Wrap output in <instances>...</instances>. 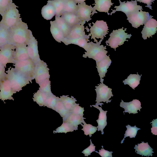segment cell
Masks as SVG:
<instances>
[{
	"label": "cell",
	"mask_w": 157,
	"mask_h": 157,
	"mask_svg": "<svg viewBox=\"0 0 157 157\" xmlns=\"http://www.w3.org/2000/svg\"><path fill=\"white\" fill-rule=\"evenodd\" d=\"M50 23V31L53 38L59 43L63 42L65 37L62 32L57 26L55 20L51 21Z\"/></svg>",
	"instance_id": "cell-26"
},
{
	"label": "cell",
	"mask_w": 157,
	"mask_h": 157,
	"mask_svg": "<svg viewBox=\"0 0 157 157\" xmlns=\"http://www.w3.org/2000/svg\"><path fill=\"white\" fill-rule=\"evenodd\" d=\"M78 9L76 15L81 21L84 24L91 20L90 16L93 11V8L91 5H86L85 2L77 4Z\"/></svg>",
	"instance_id": "cell-14"
},
{
	"label": "cell",
	"mask_w": 157,
	"mask_h": 157,
	"mask_svg": "<svg viewBox=\"0 0 157 157\" xmlns=\"http://www.w3.org/2000/svg\"><path fill=\"white\" fill-rule=\"evenodd\" d=\"M92 26H90V33L89 34L90 36H91V39H93L95 42H98L96 38H100L103 40L104 37L108 34L109 30L106 22L103 20H97L94 23Z\"/></svg>",
	"instance_id": "cell-7"
},
{
	"label": "cell",
	"mask_w": 157,
	"mask_h": 157,
	"mask_svg": "<svg viewBox=\"0 0 157 157\" xmlns=\"http://www.w3.org/2000/svg\"><path fill=\"white\" fill-rule=\"evenodd\" d=\"M90 36L89 35L85 36L75 39L65 38L62 42L66 45L71 44L77 45L86 50L88 47V42L90 41L88 40Z\"/></svg>",
	"instance_id": "cell-22"
},
{
	"label": "cell",
	"mask_w": 157,
	"mask_h": 157,
	"mask_svg": "<svg viewBox=\"0 0 157 157\" xmlns=\"http://www.w3.org/2000/svg\"><path fill=\"white\" fill-rule=\"evenodd\" d=\"M5 67L0 62V82L6 77L7 74L5 72Z\"/></svg>",
	"instance_id": "cell-46"
},
{
	"label": "cell",
	"mask_w": 157,
	"mask_h": 157,
	"mask_svg": "<svg viewBox=\"0 0 157 157\" xmlns=\"http://www.w3.org/2000/svg\"><path fill=\"white\" fill-rule=\"evenodd\" d=\"M83 124V125L82 123L80 124L83 127L81 129L84 132L85 135L86 136L89 135L90 137H91L92 135L96 132L97 130V128L91 124H86L85 122Z\"/></svg>",
	"instance_id": "cell-40"
},
{
	"label": "cell",
	"mask_w": 157,
	"mask_h": 157,
	"mask_svg": "<svg viewBox=\"0 0 157 157\" xmlns=\"http://www.w3.org/2000/svg\"><path fill=\"white\" fill-rule=\"evenodd\" d=\"M64 12H70L76 14L78 6L74 0H64Z\"/></svg>",
	"instance_id": "cell-33"
},
{
	"label": "cell",
	"mask_w": 157,
	"mask_h": 157,
	"mask_svg": "<svg viewBox=\"0 0 157 157\" xmlns=\"http://www.w3.org/2000/svg\"><path fill=\"white\" fill-rule=\"evenodd\" d=\"M127 20L132 26L137 28L141 25H143L150 18L153 17L150 15L148 12L143 11L142 10L128 15Z\"/></svg>",
	"instance_id": "cell-10"
},
{
	"label": "cell",
	"mask_w": 157,
	"mask_h": 157,
	"mask_svg": "<svg viewBox=\"0 0 157 157\" xmlns=\"http://www.w3.org/2000/svg\"><path fill=\"white\" fill-rule=\"evenodd\" d=\"M134 149L136 153L142 156H152V153L154 152L152 151L153 149L149 145L148 142L142 141L141 143L138 144L137 145H135Z\"/></svg>",
	"instance_id": "cell-23"
},
{
	"label": "cell",
	"mask_w": 157,
	"mask_h": 157,
	"mask_svg": "<svg viewBox=\"0 0 157 157\" xmlns=\"http://www.w3.org/2000/svg\"><path fill=\"white\" fill-rule=\"evenodd\" d=\"M12 0H0V14L2 16Z\"/></svg>",
	"instance_id": "cell-42"
},
{
	"label": "cell",
	"mask_w": 157,
	"mask_h": 157,
	"mask_svg": "<svg viewBox=\"0 0 157 157\" xmlns=\"http://www.w3.org/2000/svg\"><path fill=\"white\" fill-rule=\"evenodd\" d=\"M84 110L83 107L82 108L79 106L78 104L75 103L70 112L75 114L83 116Z\"/></svg>",
	"instance_id": "cell-43"
},
{
	"label": "cell",
	"mask_w": 157,
	"mask_h": 157,
	"mask_svg": "<svg viewBox=\"0 0 157 157\" xmlns=\"http://www.w3.org/2000/svg\"><path fill=\"white\" fill-rule=\"evenodd\" d=\"M27 52L29 57L35 64L41 59L38 53L37 41L32 35L27 45Z\"/></svg>",
	"instance_id": "cell-15"
},
{
	"label": "cell",
	"mask_w": 157,
	"mask_h": 157,
	"mask_svg": "<svg viewBox=\"0 0 157 157\" xmlns=\"http://www.w3.org/2000/svg\"><path fill=\"white\" fill-rule=\"evenodd\" d=\"M123 27L117 30H113L112 32L109 35L110 37L108 40L106 41L105 43L107 45L114 48L118 47L119 46L123 45L125 41H128L127 38H130L132 36L131 34H128L125 33L127 29H123Z\"/></svg>",
	"instance_id": "cell-6"
},
{
	"label": "cell",
	"mask_w": 157,
	"mask_h": 157,
	"mask_svg": "<svg viewBox=\"0 0 157 157\" xmlns=\"http://www.w3.org/2000/svg\"><path fill=\"white\" fill-rule=\"evenodd\" d=\"M10 37L9 43L15 46L28 44L32 35L26 23L21 19L15 25L9 29Z\"/></svg>",
	"instance_id": "cell-1"
},
{
	"label": "cell",
	"mask_w": 157,
	"mask_h": 157,
	"mask_svg": "<svg viewBox=\"0 0 157 157\" xmlns=\"http://www.w3.org/2000/svg\"><path fill=\"white\" fill-rule=\"evenodd\" d=\"M15 47L14 58L15 61H22L29 58L27 45H19Z\"/></svg>",
	"instance_id": "cell-24"
},
{
	"label": "cell",
	"mask_w": 157,
	"mask_h": 157,
	"mask_svg": "<svg viewBox=\"0 0 157 157\" xmlns=\"http://www.w3.org/2000/svg\"><path fill=\"white\" fill-rule=\"evenodd\" d=\"M95 90L97 94L96 101L97 103L96 105H103V103H100L103 101L106 102V103L110 102L112 100H109L111 97L113 96L112 92V89L108 87V86L104 84L103 82L100 83L98 86H95Z\"/></svg>",
	"instance_id": "cell-9"
},
{
	"label": "cell",
	"mask_w": 157,
	"mask_h": 157,
	"mask_svg": "<svg viewBox=\"0 0 157 157\" xmlns=\"http://www.w3.org/2000/svg\"><path fill=\"white\" fill-rule=\"evenodd\" d=\"M96 67L100 78V82L102 83L104 81L102 78L105 76L107 69L111 63V60L109 56L106 55L101 60L96 62Z\"/></svg>",
	"instance_id": "cell-17"
},
{
	"label": "cell",
	"mask_w": 157,
	"mask_h": 157,
	"mask_svg": "<svg viewBox=\"0 0 157 157\" xmlns=\"http://www.w3.org/2000/svg\"><path fill=\"white\" fill-rule=\"evenodd\" d=\"M33 97V101L41 106L44 105L48 96L45 93L39 90L34 94Z\"/></svg>",
	"instance_id": "cell-35"
},
{
	"label": "cell",
	"mask_w": 157,
	"mask_h": 157,
	"mask_svg": "<svg viewBox=\"0 0 157 157\" xmlns=\"http://www.w3.org/2000/svg\"><path fill=\"white\" fill-rule=\"evenodd\" d=\"M59 99L62 102L65 108L70 112L77 101L73 97L70 98L67 95L61 96Z\"/></svg>",
	"instance_id": "cell-32"
},
{
	"label": "cell",
	"mask_w": 157,
	"mask_h": 157,
	"mask_svg": "<svg viewBox=\"0 0 157 157\" xmlns=\"http://www.w3.org/2000/svg\"><path fill=\"white\" fill-rule=\"evenodd\" d=\"M93 106L94 107L98 109L100 111L98 118L96 120L98 124V126L96 127L98 128V131H101V134H103L104 132L103 129L107 125V116L106 113L107 111L103 110L101 107H100L98 105H90V107Z\"/></svg>",
	"instance_id": "cell-21"
},
{
	"label": "cell",
	"mask_w": 157,
	"mask_h": 157,
	"mask_svg": "<svg viewBox=\"0 0 157 157\" xmlns=\"http://www.w3.org/2000/svg\"><path fill=\"white\" fill-rule=\"evenodd\" d=\"M18 8L15 4L11 2L3 15L0 23L5 27L9 29L17 23L21 19Z\"/></svg>",
	"instance_id": "cell-4"
},
{
	"label": "cell",
	"mask_w": 157,
	"mask_h": 157,
	"mask_svg": "<svg viewBox=\"0 0 157 157\" xmlns=\"http://www.w3.org/2000/svg\"><path fill=\"white\" fill-rule=\"evenodd\" d=\"M49 69L46 63L40 60L35 64L34 79L37 83L39 84L47 78H50Z\"/></svg>",
	"instance_id": "cell-12"
},
{
	"label": "cell",
	"mask_w": 157,
	"mask_h": 157,
	"mask_svg": "<svg viewBox=\"0 0 157 157\" xmlns=\"http://www.w3.org/2000/svg\"><path fill=\"white\" fill-rule=\"evenodd\" d=\"M90 145L87 148L85 149L82 151V153L84 154L85 156H88L90 155L91 153L93 151H95V146L92 143L91 140L90 139Z\"/></svg>",
	"instance_id": "cell-44"
},
{
	"label": "cell",
	"mask_w": 157,
	"mask_h": 157,
	"mask_svg": "<svg viewBox=\"0 0 157 157\" xmlns=\"http://www.w3.org/2000/svg\"><path fill=\"white\" fill-rule=\"evenodd\" d=\"M47 4L41 9V14L43 17L47 20H51L56 14V11L53 6L47 1Z\"/></svg>",
	"instance_id": "cell-28"
},
{
	"label": "cell",
	"mask_w": 157,
	"mask_h": 157,
	"mask_svg": "<svg viewBox=\"0 0 157 157\" xmlns=\"http://www.w3.org/2000/svg\"><path fill=\"white\" fill-rule=\"evenodd\" d=\"M140 102L136 99H133L129 102H124L121 100L120 103V106L124 109L123 113H128L129 114H135L138 113L137 111H140L142 108Z\"/></svg>",
	"instance_id": "cell-18"
},
{
	"label": "cell",
	"mask_w": 157,
	"mask_h": 157,
	"mask_svg": "<svg viewBox=\"0 0 157 157\" xmlns=\"http://www.w3.org/2000/svg\"><path fill=\"white\" fill-rule=\"evenodd\" d=\"M10 37L9 29L5 27L0 23V47L9 43Z\"/></svg>",
	"instance_id": "cell-31"
},
{
	"label": "cell",
	"mask_w": 157,
	"mask_h": 157,
	"mask_svg": "<svg viewBox=\"0 0 157 157\" xmlns=\"http://www.w3.org/2000/svg\"><path fill=\"white\" fill-rule=\"evenodd\" d=\"M64 0H49L48 1L54 7L56 14L60 17L63 10Z\"/></svg>",
	"instance_id": "cell-36"
},
{
	"label": "cell",
	"mask_w": 157,
	"mask_h": 157,
	"mask_svg": "<svg viewBox=\"0 0 157 157\" xmlns=\"http://www.w3.org/2000/svg\"><path fill=\"white\" fill-rule=\"evenodd\" d=\"M102 39H101L98 42L94 43L92 41L88 43V47L86 52L83 54V57L94 59L96 62L101 60L107 55L108 51L105 50L106 46L103 45H100Z\"/></svg>",
	"instance_id": "cell-3"
},
{
	"label": "cell",
	"mask_w": 157,
	"mask_h": 157,
	"mask_svg": "<svg viewBox=\"0 0 157 157\" xmlns=\"http://www.w3.org/2000/svg\"><path fill=\"white\" fill-rule=\"evenodd\" d=\"M141 76V75H140L137 73V74H131L123 82L124 85H128L134 89L140 83Z\"/></svg>",
	"instance_id": "cell-30"
},
{
	"label": "cell",
	"mask_w": 157,
	"mask_h": 157,
	"mask_svg": "<svg viewBox=\"0 0 157 157\" xmlns=\"http://www.w3.org/2000/svg\"><path fill=\"white\" fill-rule=\"evenodd\" d=\"M6 72L7 73L6 76L10 82L12 89L16 92L21 90L23 87L29 83V79L14 68H8Z\"/></svg>",
	"instance_id": "cell-2"
},
{
	"label": "cell",
	"mask_w": 157,
	"mask_h": 157,
	"mask_svg": "<svg viewBox=\"0 0 157 157\" xmlns=\"http://www.w3.org/2000/svg\"><path fill=\"white\" fill-rule=\"evenodd\" d=\"M155 0H137V1L139 2H142L145 4H146L147 5V6H145V7H148L150 9L152 10V7L151 5L152 4V2L155 1Z\"/></svg>",
	"instance_id": "cell-48"
},
{
	"label": "cell",
	"mask_w": 157,
	"mask_h": 157,
	"mask_svg": "<svg viewBox=\"0 0 157 157\" xmlns=\"http://www.w3.org/2000/svg\"><path fill=\"white\" fill-rule=\"evenodd\" d=\"M14 69L26 77L32 83L34 79L35 64L30 58L22 61H15Z\"/></svg>",
	"instance_id": "cell-5"
},
{
	"label": "cell",
	"mask_w": 157,
	"mask_h": 157,
	"mask_svg": "<svg viewBox=\"0 0 157 157\" xmlns=\"http://www.w3.org/2000/svg\"><path fill=\"white\" fill-rule=\"evenodd\" d=\"M59 98L58 97H56L53 94L48 96L44 106L54 110L55 106Z\"/></svg>",
	"instance_id": "cell-41"
},
{
	"label": "cell",
	"mask_w": 157,
	"mask_h": 157,
	"mask_svg": "<svg viewBox=\"0 0 157 157\" xmlns=\"http://www.w3.org/2000/svg\"><path fill=\"white\" fill-rule=\"evenodd\" d=\"M95 3L94 4L95 6L93 8V11L92 13V16L94 13H97L96 10L100 12L107 13L109 15V11L111 6H112L113 3L111 2V0H95Z\"/></svg>",
	"instance_id": "cell-20"
},
{
	"label": "cell",
	"mask_w": 157,
	"mask_h": 157,
	"mask_svg": "<svg viewBox=\"0 0 157 157\" xmlns=\"http://www.w3.org/2000/svg\"><path fill=\"white\" fill-rule=\"evenodd\" d=\"M84 24L81 21L71 27L69 33L66 38L75 39L84 37L87 35L85 34Z\"/></svg>",
	"instance_id": "cell-19"
},
{
	"label": "cell",
	"mask_w": 157,
	"mask_h": 157,
	"mask_svg": "<svg viewBox=\"0 0 157 157\" xmlns=\"http://www.w3.org/2000/svg\"><path fill=\"white\" fill-rule=\"evenodd\" d=\"M54 110L60 114L63 118V121L65 120L71 113L65 108L63 103L59 98L57 102Z\"/></svg>",
	"instance_id": "cell-34"
},
{
	"label": "cell",
	"mask_w": 157,
	"mask_h": 157,
	"mask_svg": "<svg viewBox=\"0 0 157 157\" xmlns=\"http://www.w3.org/2000/svg\"><path fill=\"white\" fill-rule=\"evenodd\" d=\"M47 78L39 84V90L45 93L48 96L53 95L51 89V82Z\"/></svg>",
	"instance_id": "cell-38"
},
{
	"label": "cell",
	"mask_w": 157,
	"mask_h": 157,
	"mask_svg": "<svg viewBox=\"0 0 157 157\" xmlns=\"http://www.w3.org/2000/svg\"><path fill=\"white\" fill-rule=\"evenodd\" d=\"M61 17L71 27L81 22L77 15L72 13L64 12Z\"/></svg>",
	"instance_id": "cell-29"
},
{
	"label": "cell",
	"mask_w": 157,
	"mask_h": 157,
	"mask_svg": "<svg viewBox=\"0 0 157 157\" xmlns=\"http://www.w3.org/2000/svg\"><path fill=\"white\" fill-rule=\"evenodd\" d=\"M56 131H53L54 133H67L69 132H72L74 130H76L75 128L71 124L65 121H63V123L61 126L58 127Z\"/></svg>",
	"instance_id": "cell-37"
},
{
	"label": "cell",
	"mask_w": 157,
	"mask_h": 157,
	"mask_svg": "<svg viewBox=\"0 0 157 157\" xmlns=\"http://www.w3.org/2000/svg\"><path fill=\"white\" fill-rule=\"evenodd\" d=\"M16 93L12 89L10 82L6 76L0 82V99L3 101L7 99L14 100L12 96Z\"/></svg>",
	"instance_id": "cell-13"
},
{
	"label": "cell",
	"mask_w": 157,
	"mask_h": 157,
	"mask_svg": "<svg viewBox=\"0 0 157 157\" xmlns=\"http://www.w3.org/2000/svg\"><path fill=\"white\" fill-rule=\"evenodd\" d=\"M127 130L125 131L124 134V137L123 139L121 140V143H123L124 139L127 137L129 136L130 138H135L137 134V131L140 129L136 127V125L134 126H131L128 124L126 126Z\"/></svg>",
	"instance_id": "cell-39"
},
{
	"label": "cell",
	"mask_w": 157,
	"mask_h": 157,
	"mask_svg": "<svg viewBox=\"0 0 157 157\" xmlns=\"http://www.w3.org/2000/svg\"><path fill=\"white\" fill-rule=\"evenodd\" d=\"M141 33L142 37L144 40L147 39L154 35L157 30V21L152 17L150 18L144 24Z\"/></svg>",
	"instance_id": "cell-16"
},
{
	"label": "cell",
	"mask_w": 157,
	"mask_h": 157,
	"mask_svg": "<svg viewBox=\"0 0 157 157\" xmlns=\"http://www.w3.org/2000/svg\"><path fill=\"white\" fill-rule=\"evenodd\" d=\"M76 4H80L83 3L86 1V0H74Z\"/></svg>",
	"instance_id": "cell-49"
},
{
	"label": "cell",
	"mask_w": 157,
	"mask_h": 157,
	"mask_svg": "<svg viewBox=\"0 0 157 157\" xmlns=\"http://www.w3.org/2000/svg\"><path fill=\"white\" fill-rule=\"evenodd\" d=\"M84 119H85L86 118H84L83 116L70 113L67 118L63 121H65L69 123L77 130L78 125L81 123H83L85 122L84 120Z\"/></svg>",
	"instance_id": "cell-27"
},
{
	"label": "cell",
	"mask_w": 157,
	"mask_h": 157,
	"mask_svg": "<svg viewBox=\"0 0 157 157\" xmlns=\"http://www.w3.org/2000/svg\"><path fill=\"white\" fill-rule=\"evenodd\" d=\"M15 46L10 43H7L0 47V62L5 67L7 63H15Z\"/></svg>",
	"instance_id": "cell-8"
},
{
	"label": "cell",
	"mask_w": 157,
	"mask_h": 157,
	"mask_svg": "<svg viewBox=\"0 0 157 157\" xmlns=\"http://www.w3.org/2000/svg\"><path fill=\"white\" fill-rule=\"evenodd\" d=\"M119 1L120 5L114 7V8L116 9L112 10L113 11L110 13V15L117 11H121L125 13L127 16L130 14L143 10L142 6L137 5L136 0L130 2L127 1L126 2H122L120 0Z\"/></svg>",
	"instance_id": "cell-11"
},
{
	"label": "cell",
	"mask_w": 157,
	"mask_h": 157,
	"mask_svg": "<svg viewBox=\"0 0 157 157\" xmlns=\"http://www.w3.org/2000/svg\"><path fill=\"white\" fill-rule=\"evenodd\" d=\"M150 124L152 123V127L151 128V132L153 134L156 135H157V119H154Z\"/></svg>",
	"instance_id": "cell-47"
},
{
	"label": "cell",
	"mask_w": 157,
	"mask_h": 157,
	"mask_svg": "<svg viewBox=\"0 0 157 157\" xmlns=\"http://www.w3.org/2000/svg\"><path fill=\"white\" fill-rule=\"evenodd\" d=\"M101 147L102 148L99 150V152H98L97 151H95L98 153L102 157H112V153L113 152L112 151H109L105 150L103 148V146H102Z\"/></svg>",
	"instance_id": "cell-45"
},
{
	"label": "cell",
	"mask_w": 157,
	"mask_h": 157,
	"mask_svg": "<svg viewBox=\"0 0 157 157\" xmlns=\"http://www.w3.org/2000/svg\"><path fill=\"white\" fill-rule=\"evenodd\" d=\"M55 22L59 29L63 34L65 38L69 33L71 27L61 17L55 15Z\"/></svg>",
	"instance_id": "cell-25"
}]
</instances>
